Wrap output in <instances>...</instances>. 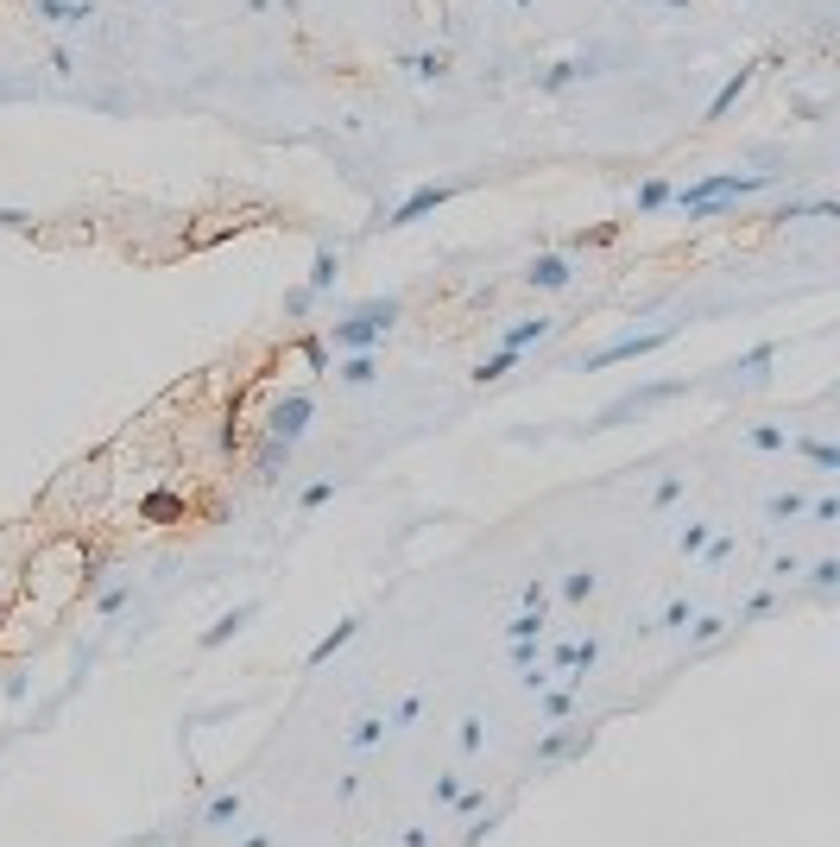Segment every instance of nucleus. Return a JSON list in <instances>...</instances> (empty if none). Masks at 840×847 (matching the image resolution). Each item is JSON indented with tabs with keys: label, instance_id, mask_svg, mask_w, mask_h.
Returning a JSON list of instances; mask_svg holds the SVG:
<instances>
[{
	"label": "nucleus",
	"instance_id": "8fccbe9b",
	"mask_svg": "<svg viewBox=\"0 0 840 847\" xmlns=\"http://www.w3.org/2000/svg\"><path fill=\"white\" fill-rule=\"evenodd\" d=\"M518 601H525V607H550V582H544V576H531V582H525V594H518Z\"/></svg>",
	"mask_w": 840,
	"mask_h": 847
},
{
	"label": "nucleus",
	"instance_id": "603ef678",
	"mask_svg": "<svg viewBox=\"0 0 840 847\" xmlns=\"http://www.w3.org/2000/svg\"><path fill=\"white\" fill-rule=\"evenodd\" d=\"M701 556H708V563H727V556H733V538H708V544H701Z\"/></svg>",
	"mask_w": 840,
	"mask_h": 847
},
{
	"label": "nucleus",
	"instance_id": "09e8293b",
	"mask_svg": "<svg viewBox=\"0 0 840 847\" xmlns=\"http://www.w3.org/2000/svg\"><path fill=\"white\" fill-rule=\"evenodd\" d=\"M140 513H146V518H171V513H178V493H152Z\"/></svg>",
	"mask_w": 840,
	"mask_h": 847
},
{
	"label": "nucleus",
	"instance_id": "4be33fe9",
	"mask_svg": "<svg viewBox=\"0 0 840 847\" xmlns=\"http://www.w3.org/2000/svg\"><path fill=\"white\" fill-rule=\"evenodd\" d=\"M386 734H392L386 715H361V721L348 728V746H354V753H373V746H386Z\"/></svg>",
	"mask_w": 840,
	"mask_h": 847
},
{
	"label": "nucleus",
	"instance_id": "a19ab883",
	"mask_svg": "<svg viewBox=\"0 0 840 847\" xmlns=\"http://www.w3.org/2000/svg\"><path fill=\"white\" fill-rule=\"evenodd\" d=\"M329 500H335V480H310V487L297 493V506H303V513H316V506H329Z\"/></svg>",
	"mask_w": 840,
	"mask_h": 847
},
{
	"label": "nucleus",
	"instance_id": "a878e982",
	"mask_svg": "<svg viewBox=\"0 0 840 847\" xmlns=\"http://www.w3.org/2000/svg\"><path fill=\"white\" fill-rule=\"evenodd\" d=\"M455 746H462V759L487 753V721H480V715H462V721H455Z\"/></svg>",
	"mask_w": 840,
	"mask_h": 847
},
{
	"label": "nucleus",
	"instance_id": "6e6552de",
	"mask_svg": "<svg viewBox=\"0 0 840 847\" xmlns=\"http://www.w3.org/2000/svg\"><path fill=\"white\" fill-rule=\"evenodd\" d=\"M254 614H259V601H234L221 620H209V627L196 632V645H203V652H221V645H234V639L247 632V620H254Z\"/></svg>",
	"mask_w": 840,
	"mask_h": 847
},
{
	"label": "nucleus",
	"instance_id": "bf43d9fd",
	"mask_svg": "<svg viewBox=\"0 0 840 847\" xmlns=\"http://www.w3.org/2000/svg\"><path fill=\"white\" fill-rule=\"evenodd\" d=\"M0 627H7V607H0Z\"/></svg>",
	"mask_w": 840,
	"mask_h": 847
},
{
	"label": "nucleus",
	"instance_id": "a18cd8bd",
	"mask_svg": "<svg viewBox=\"0 0 840 847\" xmlns=\"http://www.w3.org/2000/svg\"><path fill=\"white\" fill-rule=\"evenodd\" d=\"M708 538H714L708 525H683V538H676V551H683V556H701V544H708Z\"/></svg>",
	"mask_w": 840,
	"mask_h": 847
},
{
	"label": "nucleus",
	"instance_id": "a211bd4d",
	"mask_svg": "<svg viewBox=\"0 0 840 847\" xmlns=\"http://www.w3.org/2000/svg\"><path fill=\"white\" fill-rule=\"evenodd\" d=\"M38 20H51V26H82V20H95V7L89 0H33Z\"/></svg>",
	"mask_w": 840,
	"mask_h": 847
},
{
	"label": "nucleus",
	"instance_id": "f704fd0d",
	"mask_svg": "<svg viewBox=\"0 0 840 847\" xmlns=\"http://www.w3.org/2000/svg\"><path fill=\"white\" fill-rule=\"evenodd\" d=\"M404 70L424 76V82H437V76L449 70V57H442V51H411V57H404Z\"/></svg>",
	"mask_w": 840,
	"mask_h": 847
},
{
	"label": "nucleus",
	"instance_id": "4c0bfd02",
	"mask_svg": "<svg viewBox=\"0 0 840 847\" xmlns=\"http://www.w3.org/2000/svg\"><path fill=\"white\" fill-rule=\"evenodd\" d=\"M127 601H133V589H127V582H114V589L95 594V614H102V620H114V614H120Z\"/></svg>",
	"mask_w": 840,
	"mask_h": 847
},
{
	"label": "nucleus",
	"instance_id": "e433bc0d",
	"mask_svg": "<svg viewBox=\"0 0 840 847\" xmlns=\"http://www.w3.org/2000/svg\"><path fill=\"white\" fill-rule=\"evenodd\" d=\"M449 810L462 816V822H468V816H480V810H487V784H462V797H455Z\"/></svg>",
	"mask_w": 840,
	"mask_h": 847
},
{
	"label": "nucleus",
	"instance_id": "b1692460",
	"mask_svg": "<svg viewBox=\"0 0 840 847\" xmlns=\"http://www.w3.org/2000/svg\"><path fill=\"white\" fill-rule=\"evenodd\" d=\"M582 76H594L582 57H563V64H550V70L538 76V89H544V95H556V89H569V82H582Z\"/></svg>",
	"mask_w": 840,
	"mask_h": 847
},
{
	"label": "nucleus",
	"instance_id": "2f4dec72",
	"mask_svg": "<svg viewBox=\"0 0 840 847\" xmlns=\"http://www.w3.org/2000/svg\"><path fill=\"white\" fill-rule=\"evenodd\" d=\"M803 513H809V500L797 493V487H790V493H771V500H765V518H771V525H784V518H803Z\"/></svg>",
	"mask_w": 840,
	"mask_h": 847
},
{
	"label": "nucleus",
	"instance_id": "864d4df0",
	"mask_svg": "<svg viewBox=\"0 0 840 847\" xmlns=\"http://www.w3.org/2000/svg\"><path fill=\"white\" fill-rule=\"evenodd\" d=\"M430 842H437L430 829H399V847H430Z\"/></svg>",
	"mask_w": 840,
	"mask_h": 847
},
{
	"label": "nucleus",
	"instance_id": "7c9ffc66",
	"mask_svg": "<svg viewBox=\"0 0 840 847\" xmlns=\"http://www.w3.org/2000/svg\"><path fill=\"white\" fill-rule=\"evenodd\" d=\"M594 589H600V576H594V569H569V576H563V601H569V607L594 601Z\"/></svg>",
	"mask_w": 840,
	"mask_h": 847
},
{
	"label": "nucleus",
	"instance_id": "de8ad7c7",
	"mask_svg": "<svg viewBox=\"0 0 840 847\" xmlns=\"http://www.w3.org/2000/svg\"><path fill=\"white\" fill-rule=\"evenodd\" d=\"M809 518H815V525H835V518H840V500H835V493H822V500H809Z\"/></svg>",
	"mask_w": 840,
	"mask_h": 847
},
{
	"label": "nucleus",
	"instance_id": "bb28decb",
	"mask_svg": "<svg viewBox=\"0 0 840 847\" xmlns=\"http://www.w3.org/2000/svg\"><path fill=\"white\" fill-rule=\"evenodd\" d=\"M297 361H303V373H329V342L323 335H297Z\"/></svg>",
	"mask_w": 840,
	"mask_h": 847
},
{
	"label": "nucleus",
	"instance_id": "f3484780",
	"mask_svg": "<svg viewBox=\"0 0 840 847\" xmlns=\"http://www.w3.org/2000/svg\"><path fill=\"white\" fill-rule=\"evenodd\" d=\"M241 810H247V797H241V791H216V797L203 804V829H234V822H241Z\"/></svg>",
	"mask_w": 840,
	"mask_h": 847
},
{
	"label": "nucleus",
	"instance_id": "052dcab7",
	"mask_svg": "<svg viewBox=\"0 0 840 847\" xmlns=\"http://www.w3.org/2000/svg\"><path fill=\"white\" fill-rule=\"evenodd\" d=\"M114 847H133V842H114Z\"/></svg>",
	"mask_w": 840,
	"mask_h": 847
},
{
	"label": "nucleus",
	"instance_id": "58836bf2",
	"mask_svg": "<svg viewBox=\"0 0 840 847\" xmlns=\"http://www.w3.org/2000/svg\"><path fill=\"white\" fill-rule=\"evenodd\" d=\"M689 620H695V607H689V601H670V607L658 614V627H651V632H683Z\"/></svg>",
	"mask_w": 840,
	"mask_h": 847
},
{
	"label": "nucleus",
	"instance_id": "6e6d98bb",
	"mask_svg": "<svg viewBox=\"0 0 840 847\" xmlns=\"http://www.w3.org/2000/svg\"><path fill=\"white\" fill-rule=\"evenodd\" d=\"M241 7H247V13H266V7H272V0H241Z\"/></svg>",
	"mask_w": 840,
	"mask_h": 847
},
{
	"label": "nucleus",
	"instance_id": "0eeeda50",
	"mask_svg": "<svg viewBox=\"0 0 840 847\" xmlns=\"http://www.w3.org/2000/svg\"><path fill=\"white\" fill-rule=\"evenodd\" d=\"M449 196H455L449 184H417L411 196H404V203H392V209H386V228H411V221L437 216V209L449 203Z\"/></svg>",
	"mask_w": 840,
	"mask_h": 847
},
{
	"label": "nucleus",
	"instance_id": "393cba45",
	"mask_svg": "<svg viewBox=\"0 0 840 847\" xmlns=\"http://www.w3.org/2000/svg\"><path fill=\"white\" fill-rule=\"evenodd\" d=\"M835 589H840V556L809 563V594H815V601H835Z\"/></svg>",
	"mask_w": 840,
	"mask_h": 847
},
{
	"label": "nucleus",
	"instance_id": "37998d69",
	"mask_svg": "<svg viewBox=\"0 0 840 847\" xmlns=\"http://www.w3.org/2000/svg\"><path fill=\"white\" fill-rule=\"evenodd\" d=\"M310 310H316V292H303V285H297V292H285V317H292V323H303Z\"/></svg>",
	"mask_w": 840,
	"mask_h": 847
},
{
	"label": "nucleus",
	"instance_id": "20e7f679",
	"mask_svg": "<svg viewBox=\"0 0 840 847\" xmlns=\"http://www.w3.org/2000/svg\"><path fill=\"white\" fill-rule=\"evenodd\" d=\"M594 740H600V728L594 721H556V728H544L538 734V746H531V772H556V766H576V759H587L594 753Z\"/></svg>",
	"mask_w": 840,
	"mask_h": 847
},
{
	"label": "nucleus",
	"instance_id": "7ed1b4c3",
	"mask_svg": "<svg viewBox=\"0 0 840 847\" xmlns=\"http://www.w3.org/2000/svg\"><path fill=\"white\" fill-rule=\"evenodd\" d=\"M777 184V171H708V178H695V184H683V190H670V203L689 216L695 203H739V196H752V190H771Z\"/></svg>",
	"mask_w": 840,
	"mask_h": 847
},
{
	"label": "nucleus",
	"instance_id": "c9c22d12",
	"mask_svg": "<svg viewBox=\"0 0 840 847\" xmlns=\"http://www.w3.org/2000/svg\"><path fill=\"white\" fill-rule=\"evenodd\" d=\"M670 178H645V184H638V216H651V209H663V203H670Z\"/></svg>",
	"mask_w": 840,
	"mask_h": 847
},
{
	"label": "nucleus",
	"instance_id": "f03ea898",
	"mask_svg": "<svg viewBox=\"0 0 840 847\" xmlns=\"http://www.w3.org/2000/svg\"><path fill=\"white\" fill-rule=\"evenodd\" d=\"M683 393H695V380H645V386L620 393L613 406H600V411H594V418H587V431H620L625 418H645V411L670 406V399H683Z\"/></svg>",
	"mask_w": 840,
	"mask_h": 847
},
{
	"label": "nucleus",
	"instance_id": "5701e85b",
	"mask_svg": "<svg viewBox=\"0 0 840 847\" xmlns=\"http://www.w3.org/2000/svg\"><path fill=\"white\" fill-rule=\"evenodd\" d=\"M335 373H341L348 386H373V380H379V361H373V348H361V355H341Z\"/></svg>",
	"mask_w": 840,
	"mask_h": 847
},
{
	"label": "nucleus",
	"instance_id": "2eb2a0df",
	"mask_svg": "<svg viewBox=\"0 0 840 847\" xmlns=\"http://www.w3.org/2000/svg\"><path fill=\"white\" fill-rule=\"evenodd\" d=\"M759 70H765V64H739V70H733L727 82H721V95L708 102V120H727V108L739 102V95H746V89H752V76H759Z\"/></svg>",
	"mask_w": 840,
	"mask_h": 847
},
{
	"label": "nucleus",
	"instance_id": "f257e3e1",
	"mask_svg": "<svg viewBox=\"0 0 840 847\" xmlns=\"http://www.w3.org/2000/svg\"><path fill=\"white\" fill-rule=\"evenodd\" d=\"M404 317L399 297H366V304H354L341 323H329V348L335 355H361V348H379L386 342V330Z\"/></svg>",
	"mask_w": 840,
	"mask_h": 847
},
{
	"label": "nucleus",
	"instance_id": "1a4fd4ad",
	"mask_svg": "<svg viewBox=\"0 0 840 847\" xmlns=\"http://www.w3.org/2000/svg\"><path fill=\"white\" fill-rule=\"evenodd\" d=\"M354 639H361V614H341V620H335L329 632H323V639H316V645H310V670H323V664L335 658V652H348V645H354Z\"/></svg>",
	"mask_w": 840,
	"mask_h": 847
},
{
	"label": "nucleus",
	"instance_id": "13d9d810",
	"mask_svg": "<svg viewBox=\"0 0 840 847\" xmlns=\"http://www.w3.org/2000/svg\"><path fill=\"white\" fill-rule=\"evenodd\" d=\"M512 7H531V0H512Z\"/></svg>",
	"mask_w": 840,
	"mask_h": 847
},
{
	"label": "nucleus",
	"instance_id": "5fc2aeb1",
	"mask_svg": "<svg viewBox=\"0 0 840 847\" xmlns=\"http://www.w3.org/2000/svg\"><path fill=\"white\" fill-rule=\"evenodd\" d=\"M241 847H272V835H266V829H247V835H241Z\"/></svg>",
	"mask_w": 840,
	"mask_h": 847
},
{
	"label": "nucleus",
	"instance_id": "4d7b16f0",
	"mask_svg": "<svg viewBox=\"0 0 840 847\" xmlns=\"http://www.w3.org/2000/svg\"><path fill=\"white\" fill-rule=\"evenodd\" d=\"M658 7H689V0H658Z\"/></svg>",
	"mask_w": 840,
	"mask_h": 847
},
{
	"label": "nucleus",
	"instance_id": "9d476101",
	"mask_svg": "<svg viewBox=\"0 0 840 847\" xmlns=\"http://www.w3.org/2000/svg\"><path fill=\"white\" fill-rule=\"evenodd\" d=\"M771 361H777V342H759L752 355H739V361H727V380L733 386H765V373H771Z\"/></svg>",
	"mask_w": 840,
	"mask_h": 847
},
{
	"label": "nucleus",
	"instance_id": "9b49d317",
	"mask_svg": "<svg viewBox=\"0 0 840 847\" xmlns=\"http://www.w3.org/2000/svg\"><path fill=\"white\" fill-rule=\"evenodd\" d=\"M576 702H582V690L550 683V690H538V721H544V728H556V721H576Z\"/></svg>",
	"mask_w": 840,
	"mask_h": 847
},
{
	"label": "nucleus",
	"instance_id": "cd10ccee",
	"mask_svg": "<svg viewBox=\"0 0 840 847\" xmlns=\"http://www.w3.org/2000/svg\"><path fill=\"white\" fill-rule=\"evenodd\" d=\"M512 368H518V348H493V355L475 368V386H493V380H506Z\"/></svg>",
	"mask_w": 840,
	"mask_h": 847
},
{
	"label": "nucleus",
	"instance_id": "3c124183",
	"mask_svg": "<svg viewBox=\"0 0 840 847\" xmlns=\"http://www.w3.org/2000/svg\"><path fill=\"white\" fill-rule=\"evenodd\" d=\"M26 690H33V683H26L20 670H7V677H0V696H7V702H26Z\"/></svg>",
	"mask_w": 840,
	"mask_h": 847
},
{
	"label": "nucleus",
	"instance_id": "49530a36",
	"mask_svg": "<svg viewBox=\"0 0 840 847\" xmlns=\"http://www.w3.org/2000/svg\"><path fill=\"white\" fill-rule=\"evenodd\" d=\"M0 228L7 234H33L38 221H33V209H0Z\"/></svg>",
	"mask_w": 840,
	"mask_h": 847
},
{
	"label": "nucleus",
	"instance_id": "473e14b6",
	"mask_svg": "<svg viewBox=\"0 0 840 847\" xmlns=\"http://www.w3.org/2000/svg\"><path fill=\"white\" fill-rule=\"evenodd\" d=\"M746 442H752L759 455H777V449H790V431H784V424H752Z\"/></svg>",
	"mask_w": 840,
	"mask_h": 847
},
{
	"label": "nucleus",
	"instance_id": "6ab92c4d",
	"mask_svg": "<svg viewBox=\"0 0 840 847\" xmlns=\"http://www.w3.org/2000/svg\"><path fill=\"white\" fill-rule=\"evenodd\" d=\"M790 449L803 455L809 469H822V475H840V449H835V442H822V437H790Z\"/></svg>",
	"mask_w": 840,
	"mask_h": 847
},
{
	"label": "nucleus",
	"instance_id": "ddd939ff",
	"mask_svg": "<svg viewBox=\"0 0 840 847\" xmlns=\"http://www.w3.org/2000/svg\"><path fill=\"white\" fill-rule=\"evenodd\" d=\"M550 330H556V317H518V323H506L500 330V348H538V342H550Z\"/></svg>",
	"mask_w": 840,
	"mask_h": 847
},
{
	"label": "nucleus",
	"instance_id": "ea45409f",
	"mask_svg": "<svg viewBox=\"0 0 840 847\" xmlns=\"http://www.w3.org/2000/svg\"><path fill=\"white\" fill-rule=\"evenodd\" d=\"M544 664V639H525V645H512V670L525 677V670H538Z\"/></svg>",
	"mask_w": 840,
	"mask_h": 847
},
{
	"label": "nucleus",
	"instance_id": "423d86ee",
	"mask_svg": "<svg viewBox=\"0 0 840 847\" xmlns=\"http://www.w3.org/2000/svg\"><path fill=\"white\" fill-rule=\"evenodd\" d=\"M310 418H316V399H310L303 386H292L285 399H272V411H266V437H279V442H303Z\"/></svg>",
	"mask_w": 840,
	"mask_h": 847
},
{
	"label": "nucleus",
	"instance_id": "c85d7f7f",
	"mask_svg": "<svg viewBox=\"0 0 840 847\" xmlns=\"http://www.w3.org/2000/svg\"><path fill=\"white\" fill-rule=\"evenodd\" d=\"M765 614H777V594H771V589H759V594H752V601H746V607H739V614L727 620V627H733V632H739V627H759Z\"/></svg>",
	"mask_w": 840,
	"mask_h": 847
},
{
	"label": "nucleus",
	"instance_id": "4468645a",
	"mask_svg": "<svg viewBox=\"0 0 840 847\" xmlns=\"http://www.w3.org/2000/svg\"><path fill=\"white\" fill-rule=\"evenodd\" d=\"M525 279H531L538 292H563V285L576 279V266H569V259H563V254H538V259H531V272H525Z\"/></svg>",
	"mask_w": 840,
	"mask_h": 847
},
{
	"label": "nucleus",
	"instance_id": "412c9836",
	"mask_svg": "<svg viewBox=\"0 0 840 847\" xmlns=\"http://www.w3.org/2000/svg\"><path fill=\"white\" fill-rule=\"evenodd\" d=\"M292 455H297V442H279V437H266V442H259V462H254V475H259V480H279V469H292Z\"/></svg>",
	"mask_w": 840,
	"mask_h": 847
},
{
	"label": "nucleus",
	"instance_id": "79ce46f5",
	"mask_svg": "<svg viewBox=\"0 0 840 847\" xmlns=\"http://www.w3.org/2000/svg\"><path fill=\"white\" fill-rule=\"evenodd\" d=\"M430 797H437V810H449V804L462 797V772H437V784H430Z\"/></svg>",
	"mask_w": 840,
	"mask_h": 847
},
{
	"label": "nucleus",
	"instance_id": "dca6fc26",
	"mask_svg": "<svg viewBox=\"0 0 840 847\" xmlns=\"http://www.w3.org/2000/svg\"><path fill=\"white\" fill-rule=\"evenodd\" d=\"M721 639H733V627L721 620V614H695L689 620V658H701V652H714Z\"/></svg>",
	"mask_w": 840,
	"mask_h": 847
},
{
	"label": "nucleus",
	"instance_id": "72a5a7b5",
	"mask_svg": "<svg viewBox=\"0 0 840 847\" xmlns=\"http://www.w3.org/2000/svg\"><path fill=\"white\" fill-rule=\"evenodd\" d=\"M500 835V810H480V816H468V829H462V847H487Z\"/></svg>",
	"mask_w": 840,
	"mask_h": 847
},
{
	"label": "nucleus",
	"instance_id": "c03bdc74",
	"mask_svg": "<svg viewBox=\"0 0 840 847\" xmlns=\"http://www.w3.org/2000/svg\"><path fill=\"white\" fill-rule=\"evenodd\" d=\"M676 500H683V475H663L651 487V506H676Z\"/></svg>",
	"mask_w": 840,
	"mask_h": 847
},
{
	"label": "nucleus",
	"instance_id": "f8f14e48",
	"mask_svg": "<svg viewBox=\"0 0 840 847\" xmlns=\"http://www.w3.org/2000/svg\"><path fill=\"white\" fill-rule=\"evenodd\" d=\"M335 285H341V254H335V247H316V254H310V272H303V292L329 297Z\"/></svg>",
	"mask_w": 840,
	"mask_h": 847
},
{
	"label": "nucleus",
	"instance_id": "39448f33",
	"mask_svg": "<svg viewBox=\"0 0 840 847\" xmlns=\"http://www.w3.org/2000/svg\"><path fill=\"white\" fill-rule=\"evenodd\" d=\"M676 342V323H658V330H632L620 335V342H607V348H594L582 368L600 373V368H625V361H645V355H658V348H670Z\"/></svg>",
	"mask_w": 840,
	"mask_h": 847
},
{
	"label": "nucleus",
	"instance_id": "c756f323",
	"mask_svg": "<svg viewBox=\"0 0 840 847\" xmlns=\"http://www.w3.org/2000/svg\"><path fill=\"white\" fill-rule=\"evenodd\" d=\"M417 721H424V696H417V690L386 708V728H392V734H399V728H417Z\"/></svg>",
	"mask_w": 840,
	"mask_h": 847
},
{
	"label": "nucleus",
	"instance_id": "aec40b11",
	"mask_svg": "<svg viewBox=\"0 0 840 847\" xmlns=\"http://www.w3.org/2000/svg\"><path fill=\"white\" fill-rule=\"evenodd\" d=\"M550 627V607H518L506 620V645H525V639H544Z\"/></svg>",
	"mask_w": 840,
	"mask_h": 847
}]
</instances>
